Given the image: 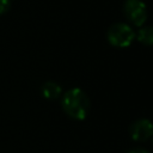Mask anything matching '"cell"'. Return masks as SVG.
I'll use <instances>...</instances> for the list:
<instances>
[{
  "label": "cell",
  "mask_w": 153,
  "mask_h": 153,
  "mask_svg": "<svg viewBox=\"0 0 153 153\" xmlns=\"http://www.w3.org/2000/svg\"><path fill=\"white\" fill-rule=\"evenodd\" d=\"M65 112L74 120H84L90 109V99L80 88H71L62 97Z\"/></svg>",
  "instance_id": "obj_1"
},
{
  "label": "cell",
  "mask_w": 153,
  "mask_h": 153,
  "mask_svg": "<svg viewBox=\"0 0 153 153\" xmlns=\"http://www.w3.org/2000/svg\"><path fill=\"white\" fill-rule=\"evenodd\" d=\"M106 37L111 45L117 48H126L129 47L134 41L135 32L130 25L126 23H117L109 27Z\"/></svg>",
  "instance_id": "obj_2"
},
{
  "label": "cell",
  "mask_w": 153,
  "mask_h": 153,
  "mask_svg": "<svg viewBox=\"0 0 153 153\" xmlns=\"http://www.w3.org/2000/svg\"><path fill=\"white\" fill-rule=\"evenodd\" d=\"M127 19L135 26H142L147 20V7L142 0H126L123 6Z\"/></svg>",
  "instance_id": "obj_3"
},
{
  "label": "cell",
  "mask_w": 153,
  "mask_h": 153,
  "mask_svg": "<svg viewBox=\"0 0 153 153\" xmlns=\"http://www.w3.org/2000/svg\"><path fill=\"white\" fill-rule=\"evenodd\" d=\"M130 136L135 141H146L153 136V123L149 120L141 118L130 126Z\"/></svg>",
  "instance_id": "obj_4"
},
{
  "label": "cell",
  "mask_w": 153,
  "mask_h": 153,
  "mask_svg": "<svg viewBox=\"0 0 153 153\" xmlns=\"http://www.w3.org/2000/svg\"><path fill=\"white\" fill-rule=\"evenodd\" d=\"M62 90L59 84L54 81H48L42 86V94L47 99H56L61 96Z\"/></svg>",
  "instance_id": "obj_5"
},
{
  "label": "cell",
  "mask_w": 153,
  "mask_h": 153,
  "mask_svg": "<svg viewBox=\"0 0 153 153\" xmlns=\"http://www.w3.org/2000/svg\"><path fill=\"white\" fill-rule=\"evenodd\" d=\"M137 41L145 45H153V26H142L135 35Z\"/></svg>",
  "instance_id": "obj_6"
},
{
  "label": "cell",
  "mask_w": 153,
  "mask_h": 153,
  "mask_svg": "<svg viewBox=\"0 0 153 153\" xmlns=\"http://www.w3.org/2000/svg\"><path fill=\"white\" fill-rule=\"evenodd\" d=\"M11 7V0H0V14L7 12Z\"/></svg>",
  "instance_id": "obj_7"
},
{
  "label": "cell",
  "mask_w": 153,
  "mask_h": 153,
  "mask_svg": "<svg viewBox=\"0 0 153 153\" xmlns=\"http://www.w3.org/2000/svg\"><path fill=\"white\" fill-rule=\"evenodd\" d=\"M129 153H149V152H148V151H146V149H142V148H136V149L130 151Z\"/></svg>",
  "instance_id": "obj_8"
}]
</instances>
